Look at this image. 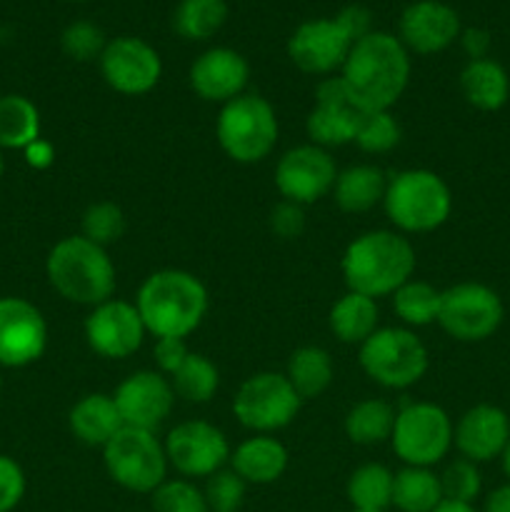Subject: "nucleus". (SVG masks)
I'll return each instance as SVG.
<instances>
[{
	"label": "nucleus",
	"mask_w": 510,
	"mask_h": 512,
	"mask_svg": "<svg viewBox=\"0 0 510 512\" xmlns=\"http://www.w3.org/2000/svg\"><path fill=\"white\" fill-rule=\"evenodd\" d=\"M88 240H93L100 248H110L118 243L125 235V213L120 205L110 203V200H100V203L88 205L83 213V233Z\"/></svg>",
	"instance_id": "nucleus-36"
},
{
	"label": "nucleus",
	"mask_w": 510,
	"mask_h": 512,
	"mask_svg": "<svg viewBox=\"0 0 510 512\" xmlns=\"http://www.w3.org/2000/svg\"><path fill=\"white\" fill-rule=\"evenodd\" d=\"M333 375V358L320 345H303V348L293 350V355L288 358V368H285V378L303 400L323 395L333 383Z\"/></svg>",
	"instance_id": "nucleus-28"
},
{
	"label": "nucleus",
	"mask_w": 510,
	"mask_h": 512,
	"mask_svg": "<svg viewBox=\"0 0 510 512\" xmlns=\"http://www.w3.org/2000/svg\"><path fill=\"white\" fill-rule=\"evenodd\" d=\"M505 308L500 295L483 283H458L443 290L438 325L458 343H480L498 333Z\"/></svg>",
	"instance_id": "nucleus-12"
},
{
	"label": "nucleus",
	"mask_w": 510,
	"mask_h": 512,
	"mask_svg": "<svg viewBox=\"0 0 510 512\" xmlns=\"http://www.w3.org/2000/svg\"><path fill=\"white\" fill-rule=\"evenodd\" d=\"M228 20L225 0H180L173 13V30L185 40H210Z\"/></svg>",
	"instance_id": "nucleus-33"
},
{
	"label": "nucleus",
	"mask_w": 510,
	"mask_h": 512,
	"mask_svg": "<svg viewBox=\"0 0 510 512\" xmlns=\"http://www.w3.org/2000/svg\"><path fill=\"white\" fill-rule=\"evenodd\" d=\"M45 273L60 298L75 305L105 303L115 293V265L108 248H100L85 235H68L50 248Z\"/></svg>",
	"instance_id": "nucleus-4"
},
{
	"label": "nucleus",
	"mask_w": 510,
	"mask_h": 512,
	"mask_svg": "<svg viewBox=\"0 0 510 512\" xmlns=\"http://www.w3.org/2000/svg\"><path fill=\"white\" fill-rule=\"evenodd\" d=\"M460 48L465 50L470 60H480V58H488V50H490V33L485 28H463L460 30Z\"/></svg>",
	"instance_id": "nucleus-45"
},
{
	"label": "nucleus",
	"mask_w": 510,
	"mask_h": 512,
	"mask_svg": "<svg viewBox=\"0 0 510 512\" xmlns=\"http://www.w3.org/2000/svg\"><path fill=\"white\" fill-rule=\"evenodd\" d=\"M23 153H25V163L35 170H45L55 163L53 143H48V140H43V138L33 140V143H30Z\"/></svg>",
	"instance_id": "nucleus-46"
},
{
	"label": "nucleus",
	"mask_w": 510,
	"mask_h": 512,
	"mask_svg": "<svg viewBox=\"0 0 510 512\" xmlns=\"http://www.w3.org/2000/svg\"><path fill=\"white\" fill-rule=\"evenodd\" d=\"M300 405L303 398L295 393L285 373L263 370L240 383L233 398V415L255 435H270L288 428L298 418Z\"/></svg>",
	"instance_id": "nucleus-11"
},
{
	"label": "nucleus",
	"mask_w": 510,
	"mask_h": 512,
	"mask_svg": "<svg viewBox=\"0 0 510 512\" xmlns=\"http://www.w3.org/2000/svg\"><path fill=\"white\" fill-rule=\"evenodd\" d=\"M433 512H478L468 503H453V500H443Z\"/></svg>",
	"instance_id": "nucleus-48"
},
{
	"label": "nucleus",
	"mask_w": 510,
	"mask_h": 512,
	"mask_svg": "<svg viewBox=\"0 0 510 512\" xmlns=\"http://www.w3.org/2000/svg\"><path fill=\"white\" fill-rule=\"evenodd\" d=\"M68 3H85V0H68Z\"/></svg>",
	"instance_id": "nucleus-51"
},
{
	"label": "nucleus",
	"mask_w": 510,
	"mask_h": 512,
	"mask_svg": "<svg viewBox=\"0 0 510 512\" xmlns=\"http://www.w3.org/2000/svg\"><path fill=\"white\" fill-rule=\"evenodd\" d=\"M338 78L365 113L390 110L410 83V53L398 35L370 30L353 45Z\"/></svg>",
	"instance_id": "nucleus-1"
},
{
	"label": "nucleus",
	"mask_w": 510,
	"mask_h": 512,
	"mask_svg": "<svg viewBox=\"0 0 510 512\" xmlns=\"http://www.w3.org/2000/svg\"><path fill=\"white\" fill-rule=\"evenodd\" d=\"M48 323L25 298H0V368H25L43 358Z\"/></svg>",
	"instance_id": "nucleus-18"
},
{
	"label": "nucleus",
	"mask_w": 510,
	"mask_h": 512,
	"mask_svg": "<svg viewBox=\"0 0 510 512\" xmlns=\"http://www.w3.org/2000/svg\"><path fill=\"white\" fill-rule=\"evenodd\" d=\"M0 390H3V378H0Z\"/></svg>",
	"instance_id": "nucleus-52"
},
{
	"label": "nucleus",
	"mask_w": 510,
	"mask_h": 512,
	"mask_svg": "<svg viewBox=\"0 0 510 512\" xmlns=\"http://www.w3.org/2000/svg\"><path fill=\"white\" fill-rule=\"evenodd\" d=\"M338 168L330 150L305 143L290 148L275 165V188L280 198L295 205H313L333 193Z\"/></svg>",
	"instance_id": "nucleus-15"
},
{
	"label": "nucleus",
	"mask_w": 510,
	"mask_h": 512,
	"mask_svg": "<svg viewBox=\"0 0 510 512\" xmlns=\"http://www.w3.org/2000/svg\"><path fill=\"white\" fill-rule=\"evenodd\" d=\"M100 75L120 95H145L160 83L163 60L160 53L143 38L120 35L108 40L98 60Z\"/></svg>",
	"instance_id": "nucleus-16"
},
{
	"label": "nucleus",
	"mask_w": 510,
	"mask_h": 512,
	"mask_svg": "<svg viewBox=\"0 0 510 512\" xmlns=\"http://www.w3.org/2000/svg\"><path fill=\"white\" fill-rule=\"evenodd\" d=\"M145 330L155 338H188L208 315V290L188 270H155L135 298Z\"/></svg>",
	"instance_id": "nucleus-2"
},
{
	"label": "nucleus",
	"mask_w": 510,
	"mask_h": 512,
	"mask_svg": "<svg viewBox=\"0 0 510 512\" xmlns=\"http://www.w3.org/2000/svg\"><path fill=\"white\" fill-rule=\"evenodd\" d=\"M460 93L473 108L493 113L500 110L510 98L508 70L493 58L468 60L460 73Z\"/></svg>",
	"instance_id": "nucleus-25"
},
{
	"label": "nucleus",
	"mask_w": 510,
	"mask_h": 512,
	"mask_svg": "<svg viewBox=\"0 0 510 512\" xmlns=\"http://www.w3.org/2000/svg\"><path fill=\"white\" fill-rule=\"evenodd\" d=\"M190 88L208 103H230L245 93L250 80V65L245 55L233 48H208L190 65Z\"/></svg>",
	"instance_id": "nucleus-21"
},
{
	"label": "nucleus",
	"mask_w": 510,
	"mask_h": 512,
	"mask_svg": "<svg viewBox=\"0 0 510 512\" xmlns=\"http://www.w3.org/2000/svg\"><path fill=\"white\" fill-rule=\"evenodd\" d=\"M415 248L398 230H368L345 248L340 270L348 290L378 300L393 295L415 273Z\"/></svg>",
	"instance_id": "nucleus-3"
},
{
	"label": "nucleus",
	"mask_w": 510,
	"mask_h": 512,
	"mask_svg": "<svg viewBox=\"0 0 510 512\" xmlns=\"http://www.w3.org/2000/svg\"><path fill=\"white\" fill-rule=\"evenodd\" d=\"M393 478L385 465L365 463L350 473L345 495L353 510L363 512H385L393 508Z\"/></svg>",
	"instance_id": "nucleus-31"
},
{
	"label": "nucleus",
	"mask_w": 510,
	"mask_h": 512,
	"mask_svg": "<svg viewBox=\"0 0 510 512\" xmlns=\"http://www.w3.org/2000/svg\"><path fill=\"white\" fill-rule=\"evenodd\" d=\"M370 30L368 10L363 5H348L338 15L300 23L288 38V58L303 73L330 78L340 73L353 45Z\"/></svg>",
	"instance_id": "nucleus-5"
},
{
	"label": "nucleus",
	"mask_w": 510,
	"mask_h": 512,
	"mask_svg": "<svg viewBox=\"0 0 510 512\" xmlns=\"http://www.w3.org/2000/svg\"><path fill=\"white\" fill-rule=\"evenodd\" d=\"M443 503L440 475L430 468L405 465L393 478V508L400 512H433Z\"/></svg>",
	"instance_id": "nucleus-30"
},
{
	"label": "nucleus",
	"mask_w": 510,
	"mask_h": 512,
	"mask_svg": "<svg viewBox=\"0 0 510 512\" xmlns=\"http://www.w3.org/2000/svg\"><path fill=\"white\" fill-rule=\"evenodd\" d=\"M103 463L110 480L130 493L150 495L168 480L165 445L150 430H120L103 448Z\"/></svg>",
	"instance_id": "nucleus-9"
},
{
	"label": "nucleus",
	"mask_w": 510,
	"mask_h": 512,
	"mask_svg": "<svg viewBox=\"0 0 510 512\" xmlns=\"http://www.w3.org/2000/svg\"><path fill=\"white\" fill-rule=\"evenodd\" d=\"M400 135H403V130H400V123L390 110H370L360 123L355 145L365 153H388L400 143Z\"/></svg>",
	"instance_id": "nucleus-38"
},
{
	"label": "nucleus",
	"mask_w": 510,
	"mask_h": 512,
	"mask_svg": "<svg viewBox=\"0 0 510 512\" xmlns=\"http://www.w3.org/2000/svg\"><path fill=\"white\" fill-rule=\"evenodd\" d=\"M40 138V113L25 95H0V150H25Z\"/></svg>",
	"instance_id": "nucleus-32"
},
{
	"label": "nucleus",
	"mask_w": 510,
	"mask_h": 512,
	"mask_svg": "<svg viewBox=\"0 0 510 512\" xmlns=\"http://www.w3.org/2000/svg\"><path fill=\"white\" fill-rule=\"evenodd\" d=\"M68 425L70 433L75 435V440L100 450L125 428L113 395L105 393L83 395V398L70 408Z\"/></svg>",
	"instance_id": "nucleus-23"
},
{
	"label": "nucleus",
	"mask_w": 510,
	"mask_h": 512,
	"mask_svg": "<svg viewBox=\"0 0 510 512\" xmlns=\"http://www.w3.org/2000/svg\"><path fill=\"white\" fill-rule=\"evenodd\" d=\"M440 488H443V500L473 505L480 495V488H483L478 465L465 458L453 460L440 475Z\"/></svg>",
	"instance_id": "nucleus-40"
},
{
	"label": "nucleus",
	"mask_w": 510,
	"mask_h": 512,
	"mask_svg": "<svg viewBox=\"0 0 510 512\" xmlns=\"http://www.w3.org/2000/svg\"><path fill=\"white\" fill-rule=\"evenodd\" d=\"M3 170H5V160H3V150H0V178H3Z\"/></svg>",
	"instance_id": "nucleus-50"
},
{
	"label": "nucleus",
	"mask_w": 510,
	"mask_h": 512,
	"mask_svg": "<svg viewBox=\"0 0 510 512\" xmlns=\"http://www.w3.org/2000/svg\"><path fill=\"white\" fill-rule=\"evenodd\" d=\"M350 512H363V510H350Z\"/></svg>",
	"instance_id": "nucleus-53"
},
{
	"label": "nucleus",
	"mask_w": 510,
	"mask_h": 512,
	"mask_svg": "<svg viewBox=\"0 0 510 512\" xmlns=\"http://www.w3.org/2000/svg\"><path fill=\"white\" fill-rule=\"evenodd\" d=\"M383 208L398 233H430L453 213V193L433 170H400L388 178Z\"/></svg>",
	"instance_id": "nucleus-6"
},
{
	"label": "nucleus",
	"mask_w": 510,
	"mask_h": 512,
	"mask_svg": "<svg viewBox=\"0 0 510 512\" xmlns=\"http://www.w3.org/2000/svg\"><path fill=\"white\" fill-rule=\"evenodd\" d=\"M205 480L208 483H205L203 493L205 500H208L210 512H240L248 483L233 468L218 470V473H213Z\"/></svg>",
	"instance_id": "nucleus-41"
},
{
	"label": "nucleus",
	"mask_w": 510,
	"mask_h": 512,
	"mask_svg": "<svg viewBox=\"0 0 510 512\" xmlns=\"http://www.w3.org/2000/svg\"><path fill=\"white\" fill-rule=\"evenodd\" d=\"M170 385L175 390V398L203 405L210 403L218 393L220 373L213 360L200 353H190L188 360L170 375Z\"/></svg>",
	"instance_id": "nucleus-35"
},
{
	"label": "nucleus",
	"mask_w": 510,
	"mask_h": 512,
	"mask_svg": "<svg viewBox=\"0 0 510 512\" xmlns=\"http://www.w3.org/2000/svg\"><path fill=\"white\" fill-rule=\"evenodd\" d=\"M460 15L443 0H415L405 5L398 20V40L408 53L435 55L460 38Z\"/></svg>",
	"instance_id": "nucleus-20"
},
{
	"label": "nucleus",
	"mask_w": 510,
	"mask_h": 512,
	"mask_svg": "<svg viewBox=\"0 0 510 512\" xmlns=\"http://www.w3.org/2000/svg\"><path fill=\"white\" fill-rule=\"evenodd\" d=\"M500 458H503V470H505V475H508V480H510V443H508V448H505V453L500 455Z\"/></svg>",
	"instance_id": "nucleus-49"
},
{
	"label": "nucleus",
	"mask_w": 510,
	"mask_h": 512,
	"mask_svg": "<svg viewBox=\"0 0 510 512\" xmlns=\"http://www.w3.org/2000/svg\"><path fill=\"white\" fill-rule=\"evenodd\" d=\"M395 415H398V410H393V405L385 403V400H360L345 415V435H348L350 443L365 445V448L380 445L393 435Z\"/></svg>",
	"instance_id": "nucleus-29"
},
{
	"label": "nucleus",
	"mask_w": 510,
	"mask_h": 512,
	"mask_svg": "<svg viewBox=\"0 0 510 512\" xmlns=\"http://www.w3.org/2000/svg\"><path fill=\"white\" fill-rule=\"evenodd\" d=\"M288 450L273 435H253L230 453V468L248 485H270L288 470Z\"/></svg>",
	"instance_id": "nucleus-24"
},
{
	"label": "nucleus",
	"mask_w": 510,
	"mask_h": 512,
	"mask_svg": "<svg viewBox=\"0 0 510 512\" xmlns=\"http://www.w3.org/2000/svg\"><path fill=\"white\" fill-rule=\"evenodd\" d=\"M153 512H210L205 493L188 478L165 480L150 493Z\"/></svg>",
	"instance_id": "nucleus-37"
},
{
	"label": "nucleus",
	"mask_w": 510,
	"mask_h": 512,
	"mask_svg": "<svg viewBox=\"0 0 510 512\" xmlns=\"http://www.w3.org/2000/svg\"><path fill=\"white\" fill-rule=\"evenodd\" d=\"M388 175L378 165H350L338 173L333 185V200L343 213H368L383 203Z\"/></svg>",
	"instance_id": "nucleus-26"
},
{
	"label": "nucleus",
	"mask_w": 510,
	"mask_h": 512,
	"mask_svg": "<svg viewBox=\"0 0 510 512\" xmlns=\"http://www.w3.org/2000/svg\"><path fill=\"white\" fill-rule=\"evenodd\" d=\"M440 298H443V290L425 280L410 278L393 293V310L405 328H425V325L438 323Z\"/></svg>",
	"instance_id": "nucleus-34"
},
{
	"label": "nucleus",
	"mask_w": 510,
	"mask_h": 512,
	"mask_svg": "<svg viewBox=\"0 0 510 512\" xmlns=\"http://www.w3.org/2000/svg\"><path fill=\"white\" fill-rule=\"evenodd\" d=\"M145 335L148 330H145L143 318L130 300L110 298L90 308L88 318H85V340L100 358H130L140 350Z\"/></svg>",
	"instance_id": "nucleus-17"
},
{
	"label": "nucleus",
	"mask_w": 510,
	"mask_h": 512,
	"mask_svg": "<svg viewBox=\"0 0 510 512\" xmlns=\"http://www.w3.org/2000/svg\"><path fill=\"white\" fill-rule=\"evenodd\" d=\"M108 38L100 30V25H95L93 20H75L60 35V48L68 55L70 60H78V63H90V60H100Z\"/></svg>",
	"instance_id": "nucleus-39"
},
{
	"label": "nucleus",
	"mask_w": 510,
	"mask_h": 512,
	"mask_svg": "<svg viewBox=\"0 0 510 512\" xmlns=\"http://www.w3.org/2000/svg\"><path fill=\"white\" fill-rule=\"evenodd\" d=\"M453 428V420L440 405L410 403L395 415L390 445L410 468H433L453 448Z\"/></svg>",
	"instance_id": "nucleus-10"
},
{
	"label": "nucleus",
	"mask_w": 510,
	"mask_h": 512,
	"mask_svg": "<svg viewBox=\"0 0 510 512\" xmlns=\"http://www.w3.org/2000/svg\"><path fill=\"white\" fill-rule=\"evenodd\" d=\"M313 98V108L305 118L310 143L320 145L325 150L355 143L365 110L350 98L343 80L338 75L323 78L315 88Z\"/></svg>",
	"instance_id": "nucleus-13"
},
{
	"label": "nucleus",
	"mask_w": 510,
	"mask_h": 512,
	"mask_svg": "<svg viewBox=\"0 0 510 512\" xmlns=\"http://www.w3.org/2000/svg\"><path fill=\"white\" fill-rule=\"evenodd\" d=\"M360 368L388 390L418 385L428 373V348L410 328H378L360 345Z\"/></svg>",
	"instance_id": "nucleus-8"
},
{
	"label": "nucleus",
	"mask_w": 510,
	"mask_h": 512,
	"mask_svg": "<svg viewBox=\"0 0 510 512\" xmlns=\"http://www.w3.org/2000/svg\"><path fill=\"white\" fill-rule=\"evenodd\" d=\"M485 512H510V483L500 485L485 500Z\"/></svg>",
	"instance_id": "nucleus-47"
},
{
	"label": "nucleus",
	"mask_w": 510,
	"mask_h": 512,
	"mask_svg": "<svg viewBox=\"0 0 510 512\" xmlns=\"http://www.w3.org/2000/svg\"><path fill=\"white\" fill-rule=\"evenodd\" d=\"M510 443V420L498 405H475L465 410L453 428V445L470 463L500 458Z\"/></svg>",
	"instance_id": "nucleus-22"
},
{
	"label": "nucleus",
	"mask_w": 510,
	"mask_h": 512,
	"mask_svg": "<svg viewBox=\"0 0 510 512\" xmlns=\"http://www.w3.org/2000/svg\"><path fill=\"white\" fill-rule=\"evenodd\" d=\"M153 353H155V363H158V373H163L165 378H170V375H173L185 360H188L190 350L183 338H158L155 340Z\"/></svg>",
	"instance_id": "nucleus-44"
},
{
	"label": "nucleus",
	"mask_w": 510,
	"mask_h": 512,
	"mask_svg": "<svg viewBox=\"0 0 510 512\" xmlns=\"http://www.w3.org/2000/svg\"><path fill=\"white\" fill-rule=\"evenodd\" d=\"M270 230L283 240H295L303 235L305 230V208L295 205L290 200H280L273 210H270Z\"/></svg>",
	"instance_id": "nucleus-43"
},
{
	"label": "nucleus",
	"mask_w": 510,
	"mask_h": 512,
	"mask_svg": "<svg viewBox=\"0 0 510 512\" xmlns=\"http://www.w3.org/2000/svg\"><path fill=\"white\" fill-rule=\"evenodd\" d=\"M165 455L170 468L183 478H210L230 463V443L220 428L205 420L178 423L165 438Z\"/></svg>",
	"instance_id": "nucleus-14"
},
{
	"label": "nucleus",
	"mask_w": 510,
	"mask_h": 512,
	"mask_svg": "<svg viewBox=\"0 0 510 512\" xmlns=\"http://www.w3.org/2000/svg\"><path fill=\"white\" fill-rule=\"evenodd\" d=\"M113 400L125 428L155 433L173 413L175 390L170 378L158 370H138L115 388Z\"/></svg>",
	"instance_id": "nucleus-19"
},
{
	"label": "nucleus",
	"mask_w": 510,
	"mask_h": 512,
	"mask_svg": "<svg viewBox=\"0 0 510 512\" xmlns=\"http://www.w3.org/2000/svg\"><path fill=\"white\" fill-rule=\"evenodd\" d=\"M330 330L335 338L345 345H363L375 330L380 328V310L378 300L368 298L348 290L343 298H338L330 308L328 315Z\"/></svg>",
	"instance_id": "nucleus-27"
},
{
	"label": "nucleus",
	"mask_w": 510,
	"mask_h": 512,
	"mask_svg": "<svg viewBox=\"0 0 510 512\" xmlns=\"http://www.w3.org/2000/svg\"><path fill=\"white\" fill-rule=\"evenodd\" d=\"M278 113L263 95L243 93L220 105L215 138L223 153L240 165H255L278 145Z\"/></svg>",
	"instance_id": "nucleus-7"
},
{
	"label": "nucleus",
	"mask_w": 510,
	"mask_h": 512,
	"mask_svg": "<svg viewBox=\"0 0 510 512\" xmlns=\"http://www.w3.org/2000/svg\"><path fill=\"white\" fill-rule=\"evenodd\" d=\"M25 495V473L13 458L0 455V512H13Z\"/></svg>",
	"instance_id": "nucleus-42"
}]
</instances>
